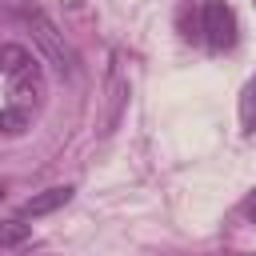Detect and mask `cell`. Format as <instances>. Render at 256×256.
<instances>
[{
    "label": "cell",
    "instance_id": "cell-1",
    "mask_svg": "<svg viewBox=\"0 0 256 256\" xmlns=\"http://www.w3.org/2000/svg\"><path fill=\"white\" fill-rule=\"evenodd\" d=\"M200 28H204V40H208V48L212 52H224V48H232L236 44V12L224 4V0H204V8H200Z\"/></svg>",
    "mask_w": 256,
    "mask_h": 256
},
{
    "label": "cell",
    "instance_id": "cell-2",
    "mask_svg": "<svg viewBox=\"0 0 256 256\" xmlns=\"http://www.w3.org/2000/svg\"><path fill=\"white\" fill-rule=\"evenodd\" d=\"M68 200H72V184H56V188H44L40 196L24 200V204H20V216H48V212L64 208Z\"/></svg>",
    "mask_w": 256,
    "mask_h": 256
},
{
    "label": "cell",
    "instance_id": "cell-3",
    "mask_svg": "<svg viewBox=\"0 0 256 256\" xmlns=\"http://www.w3.org/2000/svg\"><path fill=\"white\" fill-rule=\"evenodd\" d=\"M28 116H32V112L20 108V104L4 108V112H0V132H4V136H20V132L28 128Z\"/></svg>",
    "mask_w": 256,
    "mask_h": 256
},
{
    "label": "cell",
    "instance_id": "cell-4",
    "mask_svg": "<svg viewBox=\"0 0 256 256\" xmlns=\"http://www.w3.org/2000/svg\"><path fill=\"white\" fill-rule=\"evenodd\" d=\"M240 124L244 132H256V80H248L240 92Z\"/></svg>",
    "mask_w": 256,
    "mask_h": 256
},
{
    "label": "cell",
    "instance_id": "cell-5",
    "mask_svg": "<svg viewBox=\"0 0 256 256\" xmlns=\"http://www.w3.org/2000/svg\"><path fill=\"white\" fill-rule=\"evenodd\" d=\"M28 240V224L24 220H4L0 224V244H20Z\"/></svg>",
    "mask_w": 256,
    "mask_h": 256
},
{
    "label": "cell",
    "instance_id": "cell-6",
    "mask_svg": "<svg viewBox=\"0 0 256 256\" xmlns=\"http://www.w3.org/2000/svg\"><path fill=\"white\" fill-rule=\"evenodd\" d=\"M244 216L256 224V188H252V192H248V200H244Z\"/></svg>",
    "mask_w": 256,
    "mask_h": 256
},
{
    "label": "cell",
    "instance_id": "cell-7",
    "mask_svg": "<svg viewBox=\"0 0 256 256\" xmlns=\"http://www.w3.org/2000/svg\"><path fill=\"white\" fill-rule=\"evenodd\" d=\"M0 196H4V192H0Z\"/></svg>",
    "mask_w": 256,
    "mask_h": 256
}]
</instances>
